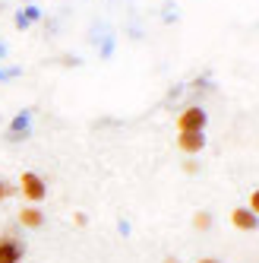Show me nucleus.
<instances>
[{
	"label": "nucleus",
	"mask_w": 259,
	"mask_h": 263,
	"mask_svg": "<svg viewBox=\"0 0 259 263\" xmlns=\"http://www.w3.org/2000/svg\"><path fill=\"white\" fill-rule=\"evenodd\" d=\"M19 194L29 200V206H35V203H41V200L48 197V184H45V178H41V175H35V172H23V178H19Z\"/></svg>",
	"instance_id": "obj_1"
},
{
	"label": "nucleus",
	"mask_w": 259,
	"mask_h": 263,
	"mask_svg": "<svg viewBox=\"0 0 259 263\" xmlns=\"http://www.w3.org/2000/svg\"><path fill=\"white\" fill-rule=\"evenodd\" d=\"M206 124H209V115H206V108H202V105L183 108L180 118H177V130H206Z\"/></svg>",
	"instance_id": "obj_2"
},
{
	"label": "nucleus",
	"mask_w": 259,
	"mask_h": 263,
	"mask_svg": "<svg viewBox=\"0 0 259 263\" xmlns=\"http://www.w3.org/2000/svg\"><path fill=\"white\" fill-rule=\"evenodd\" d=\"M177 146H180V153H187V156L202 153V149H206V130H180Z\"/></svg>",
	"instance_id": "obj_3"
},
{
	"label": "nucleus",
	"mask_w": 259,
	"mask_h": 263,
	"mask_svg": "<svg viewBox=\"0 0 259 263\" xmlns=\"http://www.w3.org/2000/svg\"><path fill=\"white\" fill-rule=\"evenodd\" d=\"M29 134H32V111L23 108L19 115L10 121V127H7V140H10V143H19V140H26Z\"/></svg>",
	"instance_id": "obj_4"
},
{
	"label": "nucleus",
	"mask_w": 259,
	"mask_h": 263,
	"mask_svg": "<svg viewBox=\"0 0 259 263\" xmlns=\"http://www.w3.org/2000/svg\"><path fill=\"white\" fill-rule=\"evenodd\" d=\"M231 225L237 232H256L259 229V216L250 210V206H237V210H231Z\"/></svg>",
	"instance_id": "obj_5"
},
{
	"label": "nucleus",
	"mask_w": 259,
	"mask_h": 263,
	"mask_svg": "<svg viewBox=\"0 0 259 263\" xmlns=\"http://www.w3.org/2000/svg\"><path fill=\"white\" fill-rule=\"evenodd\" d=\"M23 254H26V248H23V244L16 241L13 235L0 238V263H19Z\"/></svg>",
	"instance_id": "obj_6"
},
{
	"label": "nucleus",
	"mask_w": 259,
	"mask_h": 263,
	"mask_svg": "<svg viewBox=\"0 0 259 263\" xmlns=\"http://www.w3.org/2000/svg\"><path fill=\"white\" fill-rule=\"evenodd\" d=\"M19 225H23V229H41V225H45V213L38 210V206H26V210H19Z\"/></svg>",
	"instance_id": "obj_7"
},
{
	"label": "nucleus",
	"mask_w": 259,
	"mask_h": 263,
	"mask_svg": "<svg viewBox=\"0 0 259 263\" xmlns=\"http://www.w3.org/2000/svg\"><path fill=\"white\" fill-rule=\"evenodd\" d=\"M193 229H196V232H209V229H212V213L199 210V213L193 216Z\"/></svg>",
	"instance_id": "obj_8"
},
{
	"label": "nucleus",
	"mask_w": 259,
	"mask_h": 263,
	"mask_svg": "<svg viewBox=\"0 0 259 263\" xmlns=\"http://www.w3.org/2000/svg\"><path fill=\"white\" fill-rule=\"evenodd\" d=\"M19 16L26 20V26H32V23H38V20H41V10L35 7V4H26V7L19 10Z\"/></svg>",
	"instance_id": "obj_9"
},
{
	"label": "nucleus",
	"mask_w": 259,
	"mask_h": 263,
	"mask_svg": "<svg viewBox=\"0 0 259 263\" xmlns=\"http://www.w3.org/2000/svg\"><path fill=\"white\" fill-rule=\"evenodd\" d=\"M13 194H19V187H13L7 178H0V200H10Z\"/></svg>",
	"instance_id": "obj_10"
},
{
	"label": "nucleus",
	"mask_w": 259,
	"mask_h": 263,
	"mask_svg": "<svg viewBox=\"0 0 259 263\" xmlns=\"http://www.w3.org/2000/svg\"><path fill=\"white\" fill-rule=\"evenodd\" d=\"M247 206H250V210H253V213L259 216V187H256V191L250 194V203H247Z\"/></svg>",
	"instance_id": "obj_11"
},
{
	"label": "nucleus",
	"mask_w": 259,
	"mask_h": 263,
	"mask_svg": "<svg viewBox=\"0 0 259 263\" xmlns=\"http://www.w3.org/2000/svg\"><path fill=\"white\" fill-rule=\"evenodd\" d=\"M111 51H114V42H111V39H107V42L101 45V58H111Z\"/></svg>",
	"instance_id": "obj_12"
},
{
	"label": "nucleus",
	"mask_w": 259,
	"mask_h": 263,
	"mask_svg": "<svg viewBox=\"0 0 259 263\" xmlns=\"http://www.w3.org/2000/svg\"><path fill=\"white\" fill-rule=\"evenodd\" d=\"M73 222H76L79 229H82V225H89V216H85V213H76V216H73Z\"/></svg>",
	"instance_id": "obj_13"
},
{
	"label": "nucleus",
	"mask_w": 259,
	"mask_h": 263,
	"mask_svg": "<svg viewBox=\"0 0 259 263\" xmlns=\"http://www.w3.org/2000/svg\"><path fill=\"white\" fill-rule=\"evenodd\" d=\"M16 73H19V70H0V80H13Z\"/></svg>",
	"instance_id": "obj_14"
},
{
	"label": "nucleus",
	"mask_w": 259,
	"mask_h": 263,
	"mask_svg": "<svg viewBox=\"0 0 259 263\" xmlns=\"http://www.w3.org/2000/svg\"><path fill=\"white\" fill-rule=\"evenodd\" d=\"M7 54H10V48H7L4 42H0V61H4V58H7Z\"/></svg>",
	"instance_id": "obj_15"
},
{
	"label": "nucleus",
	"mask_w": 259,
	"mask_h": 263,
	"mask_svg": "<svg viewBox=\"0 0 259 263\" xmlns=\"http://www.w3.org/2000/svg\"><path fill=\"white\" fill-rule=\"evenodd\" d=\"M196 263H221V260H215V257H202V260H196Z\"/></svg>",
	"instance_id": "obj_16"
},
{
	"label": "nucleus",
	"mask_w": 259,
	"mask_h": 263,
	"mask_svg": "<svg viewBox=\"0 0 259 263\" xmlns=\"http://www.w3.org/2000/svg\"><path fill=\"white\" fill-rule=\"evenodd\" d=\"M164 263H180V260L177 257H164Z\"/></svg>",
	"instance_id": "obj_17"
},
{
	"label": "nucleus",
	"mask_w": 259,
	"mask_h": 263,
	"mask_svg": "<svg viewBox=\"0 0 259 263\" xmlns=\"http://www.w3.org/2000/svg\"><path fill=\"white\" fill-rule=\"evenodd\" d=\"M26 4H32V0H26Z\"/></svg>",
	"instance_id": "obj_18"
}]
</instances>
